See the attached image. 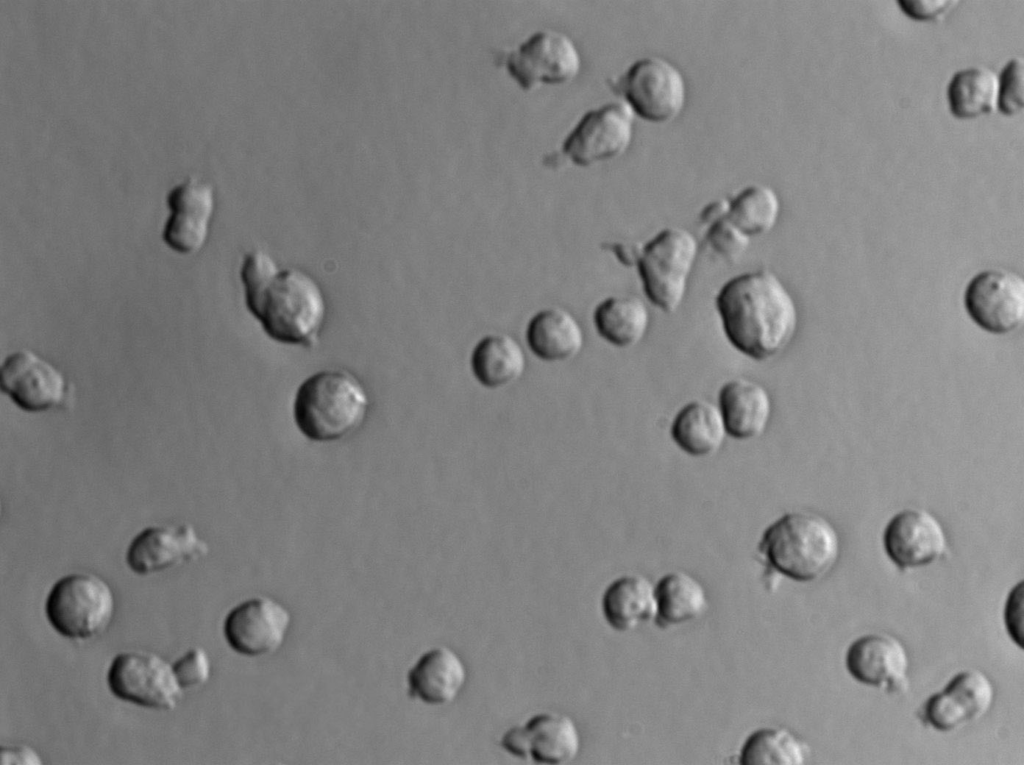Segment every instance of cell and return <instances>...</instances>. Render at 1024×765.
<instances>
[{
  "label": "cell",
  "instance_id": "obj_1",
  "mask_svg": "<svg viewBox=\"0 0 1024 765\" xmlns=\"http://www.w3.org/2000/svg\"><path fill=\"white\" fill-rule=\"evenodd\" d=\"M244 302L265 334L275 342L314 347L327 316L317 280L296 267H280L264 250L247 252L239 270Z\"/></svg>",
  "mask_w": 1024,
  "mask_h": 765
},
{
  "label": "cell",
  "instance_id": "obj_2",
  "mask_svg": "<svg viewBox=\"0 0 1024 765\" xmlns=\"http://www.w3.org/2000/svg\"><path fill=\"white\" fill-rule=\"evenodd\" d=\"M715 307L728 342L756 361L779 355L797 330L796 303L780 278L766 268L727 280L716 294Z\"/></svg>",
  "mask_w": 1024,
  "mask_h": 765
},
{
  "label": "cell",
  "instance_id": "obj_3",
  "mask_svg": "<svg viewBox=\"0 0 1024 765\" xmlns=\"http://www.w3.org/2000/svg\"><path fill=\"white\" fill-rule=\"evenodd\" d=\"M369 398L360 380L350 371L328 368L307 377L298 386L293 417L298 430L309 440H339L361 426Z\"/></svg>",
  "mask_w": 1024,
  "mask_h": 765
},
{
  "label": "cell",
  "instance_id": "obj_4",
  "mask_svg": "<svg viewBox=\"0 0 1024 765\" xmlns=\"http://www.w3.org/2000/svg\"><path fill=\"white\" fill-rule=\"evenodd\" d=\"M758 548L778 573L798 582H811L833 569L840 555V539L825 517L801 510L788 512L771 523Z\"/></svg>",
  "mask_w": 1024,
  "mask_h": 765
},
{
  "label": "cell",
  "instance_id": "obj_5",
  "mask_svg": "<svg viewBox=\"0 0 1024 765\" xmlns=\"http://www.w3.org/2000/svg\"><path fill=\"white\" fill-rule=\"evenodd\" d=\"M699 246L695 236L680 227H667L645 243L636 262L647 299L664 313L682 304Z\"/></svg>",
  "mask_w": 1024,
  "mask_h": 765
},
{
  "label": "cell",
  "instance_id": "obj_6",
  "mask_svg": "<svg viewBox=\"0 0 1024 765\" xmlns=\"http://www.w3.org/2000/svg\"><path fill=\"white\" fill-rule=\"evenodd\" d=\"M115 612L109 584L92 573H73L57 580L45 602V614L53 629L72 640L101 635Z\"/></svg>",
  "mask_w": 1024,
  "mask_h": 765
},
{
  "label": "cell",
  "instance_id": "obj_7",
  "mask_svg": "<svg viewBox=\"0 0 1024 765\" xmlns=\"http://www.w3.org/2000/svg\"><path fill=\"white\" fill-rule=\"evenodd\" d=\"M616 88L634 116L653 124L675 120L686 103L683 74L673 63L658 56L633 62Z\"/></svg>",
  "mask_w": 1024,
  "mask_h": 765
},
{
  "label": "cell",
  "instance_id": "obj_8",
  "mask_svg": "<svg viewBox=\"0 0 1024 765\" xmlns=\"http://www.w3.org/2000/svg\"><path fill=\"white\" fill-rule=\"evenodd\" d=\"M107 684L118 699L150 709L173 710L183 697L173 666L151 652L117 654L109 666Z\"/></svg>",
  "mask_w": 1024,
  "mask_h": 765
},
{
  "label": "cell",
  "instance_id": "obj_9",
  "mask_svg": "<svg viewBox=\"0 0 1024 765\" xmlns=\"http://www.w3.org/2000/svg\"><path fill=\"white\" fill-rule=\"evenodd\" d=\"M963 306L970 320L993 335H1007L1021 327L1024 319V281L1005 269L976 273L965 286Z\"/></svg>",
  "mask_w": 1024,
  "mask_h": 765
},
{
  "label": "cell",
  "instance_id": "obj_10",
  "mask_svg": "<svg viewBox=\"0 0 1024 765\" xmlns=\"http://www.w3.org/2000/svg\"><path fill=\"white\" fill-rule=\"evenodd\" d=\"M510 77L525 91L540 85H562L579 73L581 59L573 41L561 32L539 31L505 60Z\"/></svg>",
  "mask_w": 1024,
  "mask_h": 765
},
{
  "label": "cell",
  "instance_id": "obj_11",
  "mask_svg": "<svg viewBox=\"0 0 1024 765\" xmlns=\"http://www.w3.org/2000/svg\"><path fill=\"white\" fill-rule=\"evenodd\" d=\"M633 132L634 114L629 107L624 102L607 103L581 117L562 151L574 165L588 167L624 154Z\"/></svg>",
  "mask_w": 1024,
  "mask_h": 765
},
{
  "label": "cell",
  "instance_id": "obj_12",
  "mask_svg": "<svg viewBox=\"0 0 1024 765\" xmlns=\"http://www.w3.org/2000/svg\"><path fill=\"white\" fill-rule=\"evenodd\" d=\"M0 387L20 409L44 412L59 406L66 395L64 374L29 349L9 354L0 369Z\"/></svg>",
  "mask_w": 1024,
  "mask_h": 765
},
{
  "label": "cell",
  "instance_id": "obj_13",
  "mask_svg": "<svg viewBox=\"0 0 1024 765\" xmlns=\"http://www.w3.org/2000/svg\"><path fill=\"white\" fill-rule=\"evenodd\" d=\"M170 211L162 229V240L172 251L192 255L205 245L215 207L211 184L189 177L175 185L166 196Z\"/></svg>",
  "mask_w": 1024,
  "mask_h": 765
},
{
  "label": "cell",
  "instance_id": "obj_14",
  "mask_svg": "<svg viewBox=\"0 0 1024 765\" xmlns=\"http://www.w3.org/2000/svg\"><path fill=\"white\" fill-rule=\"evenodd\" d=\"M290 623L291 615L283 605L271 598L258 597L230 610L223 633L235 652L258 657L272 654L282 646Z\"/></svg>",
  "mask_w": 1024,
  "mask_h": 765
},
{
  "label": "cell",
  "instance_id": "obj_15",
  "mask_svg": "<svg viewBox=\"0 0 1024 765\" xmlns=\"http://www.w3.org/2000/svg\"><path fill=\"white\" fill-rule=\"evenodd\" d=\"M208 551L192 525H157L143 529L132 539L125 558L131 571L144 576L196 561Z\"/></svg>",
  "mask_w": 1024,
  "mask_h": 765
},
{
  "label": "cell",
  "instance_id": "obj_16",
  "mask_svg": "<svg viewBox=\"0 0 1024 765\" xmlns=\"http://www.w3.org/2000/svg\"><path fill=\"white\" fill-rule=\"evenodd\" d=\"M889 559L900 569L929 565L947 550V537L940 521L929 511L904 509L895 514L883 533Z\"/></svg>",
  "mask_w": 1024,
  "mask_h": 765
},
{
  "label": "cell",
  "instance_id": "obj_17",
  "mask_svg": "<svg viewBox=\"0 0 1024 765\" xmlns=\"http://www.w3.org/2000/svg\"><path fill=\"white\" fill-rule=\"evenodd\" d=\"M845 664L858 682L898 692L907 686L909 658L905 646L887 633L866 634L851 643Z\"/></svg>",
  "mask_w": 1024,
  "mask_h": 765
},
{
  "label": "cell",
  "instance_id": "obj_18",
  "mask_svg": "<svg viewBox=\"0 0 1024 765\" xmlns=\"http://www.w3.org/2000/svg\"><path fill=\"white\" fill-rule=\"evenodd\" d=\"M718 407L727 434L738 440L762 435L772 413V401L766 388L746 378L731 379L722 385Z\"/></svg>",
  "mask_w": 1024,
  "mask_h": 765
},
{
  "label": "cell",
  "instance_id": "obj_19",
  "mask_svg": "<svg viewBox=\"0 0 1024 765\" xmlns=\"http://www.w3.org/2000/svg\"><path fill=\"white\" fill-rule=\"evenodd\" d=\"M466 680V668L450 648L441 646L425 652L407 675L410 697L429 705L452 702Z\"/></svg>",
  "mask_w": 1024,
  "mask_h": 765
},
{
  "label": "cell",
  "instance_id": "obj_20",
  "mask_svg": "<svg viewBox=\"0 0 1024 765\" xmlns=\"http://www.w3.org/2000/svg\"><path fill=\"white\" fill-rule=\"evenodd\" d=\"M526 341L532 353L547 362L575 357L584 344V334L575 317L567 310L551 307L540 310L529 321Z\"/></svg>",
  "mask_w": 1024,
  "mask_h": 765
},
{
  "label": "cell",
  "instance_id": "obj_21",
  "mask_svg": "<svg viewBox=\"0 0 1024 765\" xmlns=\"http://www.w3.org/2000/svg\"><path fill=\"white\" fill-rule=\"evenodd\" d=\"M670 432L675 444L694 457L714 454L728 435L719 407L700 399L690 401L678 411Z\"/></svg>",
  "mask_w": 1024,
  "mask_h": 765
},
{
  "label": "cell",
  "instance_id": "obj_22",
  "mask_svg": "<svg viewBox=\"0 0 1024 765\" xmlns=\"http://www.w3.org/2000/svg\"><path fill=\"white\" fill-rule=\"evenodd\" d=\"M527 759L541 764H566L578 754L580 738L575 723L566 715L540 713L521 725Z\"/></svg>",
  "mask_w": 1024,
  "mask_h": 765
},
{
  "label": "cell",
  "instance_id": "obj_23",
  "mask_svg": "<svg viewBox=\"0 0 1024 765\" xmlns=\"http://www.w3.org/2000/svg\"><path fill=\"white\" fill-rule=\"evenodd\" d=\"M602 610L608 624L618 631H628L640 623L656 618L655 586L639 575L623 576L605 590Z\"/></svg>",
  "mask_w": 1024,
  "mask_h": 765
},
{
  "label": "cell",
  "instance_id": "obj_24",
  "mask_svg": "<svg viewBox=\"0 0 1024 765\" xmlns=\"http://www.w3.org/2000/svg\"><path fill=\"white\" fill-rule=\"evenodd\" d=\"M593 322L599 336L617 348H629L646 335L650 314L635 296H610L595 308Z\"/></svg>",
  "mask_w": 1024,
  "mask_h": 765
},
{
  "label": "cell",
  "instance_id": "obj_25",
  "mask_svg": "<svg viewBox=\"0 0 1024 765\" xmlns=\"http://www.w3.org/2000/svg\"><path fill=\"white\" fill-rule=\"evenodd\" d=\"M470 363L475 378L482 386L497 389L521 377L526 358L514 338L506 334H492L477 343Z\"/></svg>",
  "mask_w": 1024,
  "mask_h": 765
},
{
  "label": "cell",
  "instance_id": "obj_26",
  "mask_svg": "<svg viewBox=\"0 0 1024 765\" xmlns=\"http://www.w3.org/2000/svg\"><path fill=\"white\" fill-rule=\"evenodd\" d=\"M998 75L984 66H972L954 73L947 86L951 114L974 119L997 110Z\"/></svg>",
  "mask_w": 1024,
  "mask_h": 765
},
{
  "label": "cell",
  "instance_id": "obj_27",
  "mask_svg": "<svg viewBox=\"0 0 1024 765\" xmlns=\"http://www.w3.org/2000/svg\"><path fill=\"white\" fill-rule=\"evenodd\" d=\"M655 596V619L662 626L694 620L707 608V595L703 585L682 571L664 575L655 586Z\"/></svg>",
  "mask_w": 1024,
  "mask_h": 765
},
{
  "label": "cell",
  "instance_id": "obj_28",
  "mask_svg": "<svg viewBox=\"0 0 1024 765\" xmlns=\"http://www.w3.org/2000/svg\"><path fill=\"white\" fill-rule=\"evenodd\" d=\"M780 214V200L762 184L746 186L728 200L727 218L748 237L768 233Z\"/></svg>",
  "mask_w": 1024,
  "mask_h": 765
},
{
  "label": "cell",
  "instance_id": "obj_29",
  "mask_svg": "<svg viewBox=\"0 0 1024 765\" xmlns=\"http://www.w3.org/2000/svg\"><path fill=\"white\" fill-rule=\"evenodd\" d=\"M806 745L785 728L755 731L745 741L740 755L742 765H802L807 758Z\"/></svg>",
  "mask_w": 1024,
  "mask_h": 765
},
{
  "label": "cell",
  "instance_id": "obj_30",
  "mask_svg": "<svg viewBox=\"0 0 1024 765\" xmlns=\"http://www.w3.org/2000/svg\"><path fill=\"white\" fill-rule=\"evenodd\" d=\"M967 713L970 722L980 719L991 708L994 687L990 679L979 670H964L951 678L944 688Z\"/></svg>",
  "mask_w": 1024,
  "mask_h": 765
},
{
  "label": "cell",
  "instance_id": "obj_31",
  "mask_svg": "<svg viewBox=\"0 0 1024 765\" xmlns=\"http://www.w3.org/2000/svg\"><path fill=\"white\" fill-rule=\"evenodd\" d=\"M1024 60L1010 59L998 75L997 110L1005 116H1016L1024 108Z\"/></svg>",
  "mask_w": 1024,
  "mask_h": 765
},
{
  "label": "cell",
  "instance_id": "obj_32",
  "mask_svg": "<svg viewBox=\"0 0 1024 765\" xmlns=\"http://www.w3.org/2000/svg\"><path fill=\"white\" fill-rule=\"evenodd\" d=\"M923 717L931 727L941 732L953 731L970 723L966 712L945 689L927 699Z\"/></svg>",
  "mask_w": 1024,
  "mask_h": 765
},
{
  "label": "cell",
  "instance_id": "obj_33",
  "mask_svg": "<svg viewBox=\"0 0 1024 765\" xmlns=\"http://www.w3.org/2000/svg\"><path fill=\"white\" fill-rule=\"evenodd\" d=\"M706 227L707 244L717 255L728 261L738 259L749 247L750 237L737 228L727 216Z\"/></svg>",
  "mask_w": 1024,
  "mask_h": 765
},
{
  "label": "cell",
  "instance_id": "obj_34",
  "mask_svg": "<svg viewBox=\"0 0 1024 765\" xmlns=\"http://www.w3.org/2000/svg\"><path fill=\"white\" fill-rule=\"evenodd\" d=\"M173 670L183 689L204 685L210 677L211 662L206 651L194 647L173 664Z\"/></svg>",
  "mask_w": 1024,
  "mask_h": 765
},
{
  "label": "cell",
  "instance_id": "obj_35",
  "mask_svg": "<svg viewBox=\"0 0 1024 765\" xmlns=\"http://www.w3.org/2000/svg\"><path fill=\"white\" fill-rule=\"evenodd\" d=\"M958 2L955 0H900L902 12L917 21H933L942 18Z\"/></svg>",
  "mask_w": 1024,
  "mask_h": 765
},
{
  "label": "cell",
  "instance_id": "obj_36",
  "mask_svg": "<svg viewBox=\"0 0 1024 765\" xmlns=\"http://www.w3.org/2000/svg\"><path fill=\"white\" fill-rule=\"evenodd\" d=\"M1004 624L1011 640L1023 648V582L1015 585L1006 600Z\"/></svg>",
  "mask_w": 1024,
  "mask_h": 765
},
{
  "label": "cell",
  "instance_id": "obj_37",
  "mask_svg": "<svg viewBox=\"0 0 1024 765\" xmlns=\"http://www.w3.org/2000/svg\"><path fill=\"white\" fill-rule=\"evenodd\" d=\"M2 765H40V755L27 745H6L1 747Z\"/></svg>",
  "mask_w": 1024,
  "mask_h": 765
},
{
  "label": "cell",
  "instance_id": "obj_38",
  "mask_svg": "<svg viewBox=\"0 0 1024 765\" xmlns=\"http://www.w3.org/2000/svg\"><path fill=\"white\" fill-rule=\"evenodd\" d=\"M603 248L613 252L622 264L633 266L636 265L642 247L630 243L613 242L604 244Z\"/></svg>",
  "mask_w": 1024,
  "mask_h": 765
},
{
  "label": "cell",
  "instance_id": "obj_39",
  "mask_svg": "<svg viewBox=\"0 0 1024 765\" xmlns=\"http://www.w3.org/2000/svg\"><path fill=\"white\" fill-rule=\"evenodd\" d=\"M728 212V200L722 199L707 204L700 213V221L708 226L716 220L726 217Z\"/></svg>",
  "mask_w": 1024,
  "mask_h": 765
}]
</instances>
